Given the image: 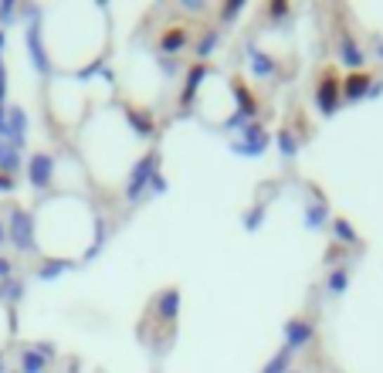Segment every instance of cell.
I'll use <instances>...</instances> for the list:
<instances>
[{"mask_svg":"<svg viewBox=\"0 0 383 373\" xmlns=\"http://www.w3.org/2000/svg\"><path fill=\"white\" fill-rule=\"evenodd\" d=\"M34 166H38V170H34V180H38V183H44V180H48V159L38 157V159H34Z\"/></svg>","mask_w":383,"mask_h":373,"instance_id":"3957f363","label":"cell"},{"mask_svg":"<svg viewBox=\"0 0 383 373\" xmlns=\"http://www.w3.org/2000/svg\"><path fill=\"white\" fill-rule=\"evenodd\" d=\"M336 92H339V81L332 79V75H326L323 79V89H319V105H323V112H332V105H336Z\"/></svg>","mask_w":383,"mask_h":373,"instance_id":"6da1fadb","label":"cell"},{"mask_svg":"<svg viewBox=\"0 0 383 373\" xmlns=\"http://www.w3.org/2000/svg\"><path fill=\"white\" fill-rule=\"evenodd\" d=\"M366 85H370V79H366V75H349V79H346V96H349V98L363 96Z\"/></svg>","mask_w":383,"mask_h":373,"instance_id":"7a4b0ae2","label":"cell"}]
</instances>
